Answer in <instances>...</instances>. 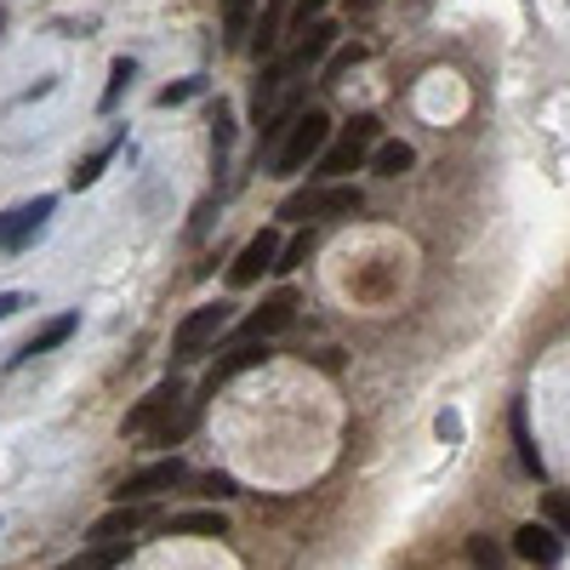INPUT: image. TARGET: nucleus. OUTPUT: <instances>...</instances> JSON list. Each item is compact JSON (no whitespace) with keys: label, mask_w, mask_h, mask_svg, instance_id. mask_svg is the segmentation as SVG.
<instances>
[{"label":"nucleus","mask_w":570,"mask_h":570,"mask_svg":"<svg viewBox=\"0 0 570 570\" xmlns=\"http://www.w3.org/2000/svg\"><path fill=\"white\" fill-rule=\"evenodd\" d=\"M325 143H331V115H325V109H303V115L286 126L280 149L268 154V160H275V178H297L309 160L325 154Z\"/></svg>","instance_id":"nucleus-1"},{"label":"nucleus","mask_w":570,"mask_h":570,"mask_svg":"<svg viewBox=\"0 0 570 570\" xmlns=\"http://www.w3.org/2000/svg\"><path fill=\"white\" fill-rule=\"evenodd\" d=\"M377 143H383V120H377V115H354V120L343 126V138L325 143V154H320V178H325V183H343L348 172H359V165L372 160Z\"/></svg>","instance_id":"nucleus-2"},{"label":"nucleus","mask_w":570,"mask_h":570,"mask_svg":"<svg viewBox=\"0 0 570 570\" xmlns=\"http://www.w3.org/2000/svg\"><path fill=\"white\" fill-rule=\"evenodd\" d=\"M365 206V194L354 189V183H320V189H297L286 206H280V217L286 223H309V217H354Z\"/></svg>","instance_id":"nucleus-3"},{"label":"nucleus","mask_w":570,"mask_h":570,"mask_svg":"<svg viewBox=\"0 0 570 570\" xmlns=\"http://www.w3.org/2000/svg\"><path fill=\"white\" fill-rule=\"evenodd\" d=\"M183 480H189L183 456H160V462L138 467V474H126V480H120V491H115V502H154L160 491H178Z\"/></svg>","instance_id":"nucleus-4"},{"label":"nucleus","mask_w":570,"mask_h":570,"mask_svg":"<svg viewBox=\"0 0 570 570\" xmlns=\"http://www.w3.org/2000/svg\"><path fill=\"white\" fill-rule=\"evenodd\" d=\"M223 325H228V303H206V309H194V314L172 331V359H200V354H206V343L217 337Z\"/></svg>","instance_id":"nucleus-5"},{"label":"nucleus","mask_w":570,"mask_h":570,"mask_svg":"<svg viewBox=\"0 0 570 570\" xmlns=\"http://www.w3.org/2000/svg\"><path fill=\"white\" fill-rule=\"evenodd\" d=\"M275 257H280V234H275V228L251 234V240H246V251L234 257V268H228V286H234V291L257 286V280H262V268H275Z\"/></svg>","instance_id":"nucleus-6"},{"label":"nucleus","mask_w":570,"mask_h":570,"mask_svg":"<svg viewBox=\"0 0 570 570\" xmlns=\"http://www.w3.org/2000/svg\"><path fill=\"white\" fill-rule=\"evenodd\" d=\"M183 399H189V394H183V383H178V377H165V383H154V388L138 399V406L126 411V422H120V428H126V433H149L165 411H178Z\"/></svg>","instance_id":"nucleus-7"},{"label":"nucleus","mask_w":570,"mask_h":570,"mask_svg":"<svg viewBox=\"0 0 570 570\" xmlns=\"http://www.w3.org/2000/svg\"><path fill=\"white\" fill-rule=\"evenodd\" d=\"M52 206H57L52 194H35V200H23V206H12L7 217H0V251H23L29 234L52 217Z\"/></svg>","instance_id":"nucleus-8"},{"label":"nucleus","mask_w":570,"mask_h":570,"mask_svg":"<svg viewBox=\"0 0 570 570\" xmlns=\"http://www.w3.org/2000/svg\"><path fill=\"white\" fill-rule=\"evenodd\" d=\"M291 320H297V297H291V291H275L262 309H251V314L240 320V337H246V343H257V337H275V331H286Z\"/></svg>","instance_id":"nucleus-9"},{"label":"nucleus","mask_w":570,"mask_h":570,"mask_svg":"<svg viewBox=\"0 0 570 570\" xmlns=\"http://www.w3.org/2000/svg\"><path fill=\"white\" fill-rule=\"evenodd\" d=\"M286 0H268L262 7V18H257V29L246 35V52L257 57V63H268V57H280V35H286Z\"/></svg>","instance_id":"nucleus-10"},{"label":"nucleus","mask_w":570,"mask_h":570,"mask_svg":"<svg viewBox=\"0 0 570 570\" xmlns=\"http://www.w3.org/2000/svg\"><path fill=\"white\" fill-rule=\"evenodd\" d=\"M143 519H149V502H115L104 519H92V542H126Z\"/></svg>","instance_id":"nucleus-11"},{"label":"nucleus","mask_w":570,"mask_h":570,"mask_svg":"<svg viewBox=\"0 0 570 570\" xmlns=\"http://www.w3.org/2000/svg\"><path fill=\"white\" fill-rule=\"evenodd\" d=\"M514 553L530 559V564H553L564 553V536H553L548 525H519L514 530Z\"/></svg>","instance_id":"nucleus-12"},{"label":"nucleus","mask_w":570,"mask_h":570,"mask_svg":"<svg viewBox=\"0 0 570 570\" xmlns=\"http://www.w3.org/2000/svg\"><path fill=\"white\" fill-rule=\"evenodd\" d=\"M268 359V343H240V348H228L217 365H212V377H206V394H217L228 377H240V372H251V365H262Z\"/></svg>","instance_id":"nucleus-13"},{"label":"nucleus","mask_w":570,"mask_h":570,"mask_svg":"<svg viewBox=\"0 0 570 570\" xmlns=\"http://www.w3.org/2000/svg\"><path fill=\"white\" fill-rule=\"evenodd\" d=\"M331 46H337V23H309V29H303V46H297V57H291V63L309 75V69H320V63H325V52H331Z\"/></svg>","instance_id":"nucleus-14"},{"label":"nucleus","mask_w":570,"mask_h":570,"mask_svg":"<svg viewBox=\"0 0 570 570\" xmlns=\"http://www.w3.org/2000/svg\"><path fill=\"white\" fill-rule=\"evenodd\" d=\"M165 536H228V519L217 508H189V514H172Z\"/></svg>","instance_id":"nucleus-15"},{"label":"nucleus","mask_w":570,"mask_h":570,"mask_svg":"<svg viewBox=\"0 0 570 570\" xmlns=\"http://www.w3.org/2000/svg\"><path fill=\"white\" fill-rule=\"evenodd\" d=\"M75 325H80V314H57V320H46V325L35 331V337L23 343V354H18V359H35V354H52L57 343H69V337H75Z\"/></svg>","instance_id":"nucleus-16"},{"label":"nucleus","mask_w":570,"mask_h":570,"mask_svg":"<svg viewBox=\"0 0 570 570\" xmlns=\"http://www.w3.org/2000/svg\"><path fill=\"white\" fill-rule=\"evenodd\" d=\"M365 165H372L377 178H406L411 165H417V149L394 138V143H377V149H372V160H365Z\"/></svg>","instance_id":"nucleus-17"},{"label":"nucleus","mask_w":570,"mask_h":570,"mask_svg":"<svg viewBox=\"0 0 570 570\" xmlns=\"http://www.w3.org/2000/svg\"><path fill=\"white\" fill-rule=\"evenodd\" d=\"M131 559V542H92L86 553L69 559V570H120Z\"/></svg>","instance_id":"nucleus-18"},{"label":"nucleus","mask_w":570,"mask_h":570,"mask_svg":"<svg viewBox=\"0 0 570 570\" xmlns=\"http://www.w3.org/2000/svg\"><path fill=\"white\" fill-rule=\"evenodd\" d=\"M251 12H257V0H223V41L240 52L246 35H251Z\"/></svg>","instance_id":"nucleus-19"},{"label":"nucleus","mask_w":570,"mask_h":570,"mask_svg":"<svg viewBox=\"0 0 570 570\" xmlns=\"http://www.w3.org/2000/svg\"><path fill=\"white\" fill-rule=\"evenodd\" d=\"M514 445H519V462H525V474H536L542 480V451H536V440H530V422H525V406H514Z\"/></svg>","instance_id":"nucleus-20"},{"label":"nucleus","mask_w":570,"mask_h":570,"mask_svg":"<svg viewBox=\"0 0 570 570\" xmlns=\"http://www.w3.org/2000/svg\"><path fill=\"white\" fill-rule=\"evenodd\" d=\"M115 154H120V138H115V143H104V149H97V154H86V160L75 165V172H69V183H75V189H92L97 178H104V165H109Z\"/></svg>","instance_id":"nucleus-21"},{"label":"nucleus","mask_w":570,"mask_h":570,"mask_svg":"<svg viewBox=\"0 0 570 570\" xmlns=\"http://www.w3.org/2000/svg\"><path fill=\"white\" fill-rule=\"evenodd\" d=\"M212 149H217V165L228 160V149H234V104H212Z\"/></svg>","instance_id":"nucleus-22"},{"label":"nucleus","mask_w":570,"mask_h":570,"mask_svg":"<svg viewBox=\"0 0 570 570\" xmlns=\"http://www.w3.org/2000/svg\"><path fill=\"white\" fill-rule=\"evenodd\" d=\"M131 75H138V63H131V57H115V69H109V86H104V104H97V109H115L120 104V97H126V86H131Z\"/></svg>","instance_id":"nucleus-23"},{"label":"nucleus","mask_w":570,"mask_h":570,"mask_svg":"<svg viewBox=\"0 0 570 570\" xmlns=\"http://www.w3.org/2000/svg\"><path fill=\"white\" fill-rule=\"evenodd\" d=\"M542 508H548V530H553V536H570V496H564V491H548Z\"/></svg>","instance_id":"nucleus-24"},{"label":"nucleus","mask_w":570,"mask_h":570,"mask_svg":"<svg viewBox=\"0 0 570 570\" xmlns=\"http://www.w3.org/2000/svg\"><path fill=\"white\" fill-rule=\"evenodd\" d=\"M309 251H314V234H297V240H286V246H280L275 268H280V275H286V268H297V262H309Z\"/></svg>","instance_id":"nucleus-25"},{"label":"nucleus","mask_w":570,"mask_h":570,"mask_svg":"<svg viewBox=\"0 0 570 570\" xmlns=\"http://www.w3.org/2000/svg\"><path fill=\"white\" fill-rule=\"evenodd\" d=\"M200 92H206V80H200V75H194V80H178V86H165V92H160V109L189 104V97H200Z\"/></svg>","instance_id":"nucleus-26"},{"label":"nucleus","mask_w":570,"mask_h":570,"mask_svg":"<svg viewBox=\"0 0 570 570\" xmlns=\"http://www.w3.org/2000/svg\"><path fill=\"white\" fill-rule=\"evenodd\" d=\"M467 559H474L480 570H496V564H502V548L491 542V536H474V542H467Z\"/></svg>","instance_id":"nucleus-27"},{"label":"nucleus","mask_w":570,"mask_h":570,"mask_svg":"<svg viewBox=\"0 0 570 570\" xmlns=\"http://www.w3.org/2000/svg\"><path fill=\"white\" fill-rule=\"evenodd\" d=\"M359 57H365V46H348V52H337V57H331V69H325V75H343V69H354Z\"/></svg>","instance_id":"nucleus-28"},{"label":"nucleus","mask_w":570,"mask_h":570,"mask_svg":"<svg viewBox=\"0 0 570 570\" xmlns=\"http://www.w3.org/2000/svg\"><path fill=\"white\" fill-rule=\"evenodd\" d=\"M325 7H331V0H303V7H297V23H303V29H309V18L320 23V12H325Z\"/></svg>","instance_id":"nucleus-29"},{"label":"nucleus","mask_w":570,"mask_h":570,"mask_svg":"<svg viewBox=\"0 0 570 570\" xmlns=\"http://www.w3.org/2000/svg\"><path fill=\"white\" fill-rule=\"evenodd\" d=\"M206 491H212V496H234V480H228V474H212Z\"/></svg>","instance_id":"nucleus-30"},{"label":"nucleus","mask_w":570,"mask_h":570,"mask_svg":"<svg viewBox=\"0 0 570 570\" xmlns=\"http://www.w3.org/2000/svg\"><path fill=\"white\" fill-rule=\"evenodd\" d=\"M23 309V297L18 291H7V297H0V320H7V314H18Z\"/></svg>","instance_id":"nucleus-31"},{"label":"nucleus","mask_w":570,"mask_h":570,"mask_svg":"<svg viewBox=\"0 0 570 570\" xmlns=\"http://www.w3.org/2000/svg\"><path fill=\"white\" fill-rule=\"evenodd\" d=\"M0 23H7V12H0Z\"/></svg>","instance_id":"nucleus-32"}]
</instances>
